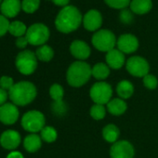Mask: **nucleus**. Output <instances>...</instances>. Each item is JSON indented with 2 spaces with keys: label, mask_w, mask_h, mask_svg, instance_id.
<instances>
[{
  "label": "nucleus",
  "mask_w": 158,
  "mask_h": 158,
  "mask_svg": "<svg viewBox=\"0 0 158 158\" xmlns=\"http://www.w3.org/2000/svg\"><path fill=\"white\" fill-rule=\"evenodd\" d=\"M130 10L139 15L148 13L152 7V0H131L130 2Z\"/></svg>",
  "instance_id": "6ab92c4d"
},
{
  "label": "nucleus",
  "mask_w": 158,
  "mask_h": 158,
  "mask_svg": "<svg viewBox=\"0 0 158 158\" xmlns=\"http://www.w3.org/2000/svg\"><path fill=\"white\" fill-rule=\"evenodd\" d=\"M1 3H2V0H0V5H1Z\"/></svg>",
  "instance_id": "ea45409f"
},
{
  "label": "nucleus",
  "mask_w": 158,
  "mask_h": 158,
  "mask_svg": "<svg viewBox=\"0 0 158 158\" xmlns=\"http://www.w3.org/2000/svg\"><path fill=\"white\" fill-rule=\"evenodd\" d=\"M49 95L54 102H61L64 96L63 88L59 84H53L49 89Z\"/></svg>",
  "instance_id": "cd10ccee"
},
{
  "label": "nucleus",
  "mask_w": 158,
  "mask_h": 158,
  "mask_svg": "<svg viewBox=\"0 0 158 158\" xmlns=\"http://www.w3.org/2000/svg\"><path fill=\"white\" fill-rule=\"evenodd\" d=\"M119 135H120V130L115 125L109 124L105 126L102 129V137L107 142L114 144L118 140Z\"/></svg>",
  "instance_id": "4be33fe9"
},
{
  "label": "nucleus",
  "mask_w": 158,
  "mask_h": 158,
  "mask_svg": "<svg viewBox=\"0 0 158 158\" xmlns=\"http://www.w3.org/2000/svg\"><path fill=\"white\" fill-rule=\"evenodd\" d=\"M37 90L35 86L29 81L15 83L9 91V98L17 106H25L31 103L36 97Z\"/></svg>",
  "instance_id": "f03ea898"
},
{
  "label": "nucleus",
  "mask_w": 158,
  "mask_h": 158,
  "mask_svg": "<svg viewBox=\"0 0 158 158\" xmlns=\"http://www.w3.org/2000/svg\"><path fill=\"white\" fill-rule=\"evenodd\" d=\"M91 73L94 78L98 80H104L110 75V67L103 62H99L92 67Z\"/></svg>",
  "instance_id": "5701e85b"
},
{
  "label": "nucleus",
  "mask_w": 158,
  "mask_h": 158,
  "mask_svg": "<svg viewBox=\"0 0 158 158\" xmlns=\"http://www.w3.org/2000/svg\"><path fill=\"white\" fill-rule=\"evenodd\" d=\"M7 158H24V157L22 152H17V151H12L8 154Z\"/></svg>",
  "instance_id": "58836bf2"
},
{
  "label": "nucleus",
  "mask_w": 158,
  "mask_h": 158,
  "mask_svg": "<svg viewBox=\"0 0 158 158\" xmlns=\"http://www.w3.org/2000/svg\"><path fill=\"white\" fill-rule=\"evenodd\" d=\"M135 150L127 140H117L110 149L111 158H133Z\"/></svg>",
  "instance_id": "9d476101"
},
{
  "label": "nucleus",
  "mask_w": 158,
  "mask_h": 158,
  "mask_svg": "<svg viewBox=\"0 0 158 158\" xmlns=\"http://www.w3.org/2000/svg\"><path fill=\"white\" fill-rule=\"evenodd\" d=\"M50 35L49 29L43 23H34L28 27L26 32V38L29 44L33 46H43L48 40Z\"/></svg>",
  "instance_id": "0eeeda50"
},
{
  "label": "nucleus",
  "mask_w": 158,
  "mask_h": 158,
  "mask_svg": "<svg viewBox=\"0 0 158 158\" xmlns=\"http://www.w3.org/2000/svg\"><path fill=\"white\" fill-rule=\"evenodd\" d=\"M35 55H36L37 60L44 61V62H48V61H50L52 58L54 57V50L52 49L51 47L48 45H43V46H40L36 49Z\"/></svg>",
  "instance_id": "b1692460"
},
{
  "label": "nucleus",
  "mask_w": 158,
  "mask_h": 158,
  "mask_svg": "<svg viewBox=\"0 0 158 158\" xmlns=\"http://www.w3.org/2000/svg\"><path fill=\"white\" fill-rule=\"evenodd\" d=\"M22 10L20 0H3L0 5V11L6 18L16 17Z\"/></svg>",
  "instance_id": "dca6fc26"
},
{
  "label": "nucleus",
  "mask_w": 158,
  "mask_h": 158,
  "mask_svg": "<svg viewBox=\"0 0 158 158\" xmlns=\"http://www.w3.org/2000/svg\"><path fill=\"white\" fill-rule=\"evenodd\" d=\"M23 146L27 152H35L42 146V139L36 133H31L24 138Z\"/></svg>",
  "instance_id": "a211bd4d"
},
{
  "label": "nucleus",
  "mask_w": 158,
  "mask_h": 158,
  "mask_svg": "<svg viewBox=\"0 0 158 158\" xmlns=\"http://www.w3.org/2000/svg\"><path fill=\"white\" fill-rule=\"evenodd\" d=\"M52 110L56 114L60 115L66 112V106L62 101L61 102H55L54 104H52Z\"/></svg>",
  "instance_id": "f704fd0d"
},
{
  "label": "nucleus",
  "mask_w": 158,
  "mask_h": 158,
  "mask_svg": "<svg viewBox=\"0 0 158 158\" xmlns=\"http://www.w3.org/2000/svg\"><path fill=\"white\" fill-rule=\"evenodd\" d=\"M27 27L26 25L20 21H14L12 23H10V28H9V33L10 35H12L13 36L21 37V36H24L26 35L27 32Z\"/></svg>",
  "instance_id": "393cba45"
},
{
  "label": "nucleus",
  "mask_w": 158,
  "mask_h": 158,
  "mask_svg": "<svg viewBox=\"0 0 158 158\" xmlns=\"http://www.w3.org/2000/svg\"><path fill=\"white\" fill-rule=\"evenodd\" d=\"M20 116L17 105L13 103H5L0 107V122L5 125L15 124Z\"/></svg>",
  "instance_id": "9b49d317"
},
{
  "label": "nucleus",
  "mask_w": 158,
  "mask_h": 158,
  "mask_svg": "<svg viewBox=\"0 0 158 158\" xmlns=\"http://www.w3.org/2000/svg\"><path fill=\"white\" fill-rule=\"evenodd\" d=\"M116 38L110 30H99L92 36V45L95 48L102 52H109L116 46Z\"/></svg>",
  "instance_id": "423d86ee"
},
{
  "label": "nucleus",
  "mask_w": 158,
  "mask_h": 158,
  "mask_svg": "<svg viewBox=\"0 0 158 158\" xmlns=\"http://www.w3.org/2000/svg\"><path fill=\"white\" fill-rule=\"evenodd\" d=\"M89 114L91 115V117L95 120H102L105 117L106 114V109L104 107V105L102 104H94L89 111Z\"/></svg>",
  "instance_id": "c85d7f7f"
},
{
  "label": "nucleus",
  "mask_w": 158,
  "mask_h": 158,
  "mask_svg": "<svg viewBox=\"0 0 158 158\" xmlns=\"http://www.w3.org/2000/svg\"><path fill=\"white\" fill-rule=\"evenodd\" d=\"M116 92L120 99L126 100L129 99L134 93V87L128 80H122L118 83L116 87Z\"/></svg>",
  "instance_id": "412c9836"
},
{
  "label": "nucleus",
  "mask_w": 158,
  "mask_h": 158,
  "mask_svg": "<svg viewBox=\"0 0 158 158\" xmlns=\"http://www.w3.org/2000/svg\"><path fill=\"white\" fill-rule=\"evenodd\" d=\"M91 67L84 60L73 62L67 70L66 80L68 84L73 88L82 87L89 82L92 76Z\"/></svg>",
  "instance_id": "7ed1b4c3"
},
{
  "label": "nucleus",
  "mask_w": 158,
  "mask_h": 158,
  "mask_svg": "<svg viewBox=\"0 0 158 158\" xmlns=\"http://www.w3.org/2000/svg\"><path fill=\"white\" fill-rule=\"evenodd\" d=\"M8 98H9V92L0 88V107L6 103Z\"/></svg>",
  "instance_id": "e433bc0d"
},
{
  "label": "nucleus",
  "mask_w": 158,
  "mask_h": 158,
  "mask_svg": "<svg viewBox=\"0 0 158 158\" xmlns=\"http://www.w3.org/2000/svg\"><path fill=\"white\" fill-rule=\"evenodd\" d=\"M29 44L26 36H21V37H18L17 40H16V46L19 48H25L27 47V45Z\"/></svg>",
  "instance_id": "c9c22d12"
},
{
  "label": "nucleus",
  "mask_w": 158,
  "mask_h": 158,
  "mask_svg": "<svg viewBox=\"0 0 158 158\" xmlns=\"http://www.w3.org/2000/svg\"><path fill=\"white\" fill-rule=\"evenodd\" d=\"M14 84L15 83L13 81L12 77L3 75L1 78H0V88L6 91H10L11 89V88L14 86Z\"/></svg>",
  "instance_id": "2f4dec72"
},
{
  "label": "nucleus",
  "mask_w": 158,
  "mask_h": 158,
  "mask_svg": "<svg viewBox=\"0 0 158 158\" xmlns=\"http://www.w3.org/2000/svg\"><path fill=\"white\" fill-rule=\"evenodd\" d=\"M89 95L91 100L96 104H107L113 96V89L112 87L105 82H97L90 89Z\"/></svg>",
  "instance_id": "6e6552de"
},
{
  "label": "nucleus",
  "mask_w": 158,
  "mask_h": 158,
  "mask_svg": "<svg viewBox=\"0 0 158 158\" xmlns=\"http://www.w3.org/2000/svg\"><path fill=\"white\" fill-rule=\"evenodd\" d=\"M117 49L124 54H130L135 52L139 48L138 38L131 34H125L119 36L116 42Z\"/></svg>",
  "instance_id": "f8f14e48"
},
{
  "label": "nucleus",
  "mask_w": 158,
  "mask_h": 158,
  "mask_svg": "<svg viewBox=\"0 0 158 158\" xmlns=\"http://www.w3.org/2000/svg\"><path fill=\"white\" fill-rule=\"evenodd\" d=\"M120 21L125 24H129L133 22V12L129 10H123L119 14Z\"/></svg>",
  "instance_id": "72a5a7b5"
},
{
  "label": "nucleus",
  "mask_w": 158,
  "mask_h": 158,
  "mask_svg": "<svg viewBox=\"0 0 158 158\" xmlns=\"http://www.w3.org/2000/svg\"><path fill=\"white\" fill-rule=\"evenodd\" d=\"M83 17L79 10L73 6H66L59 12L55 20V26L58 31L69 34L81 25Z\"/></svg>",
  "instance_id": "f257e3e1"
},
{
  "label": "nucleus",
  "mask_w": 158,
  "mask_h": 158,
  "mask_svg": "<svg viewBox=\"0 0 158 158\" xmlns=\"http://www.w3.org/2000/svg\"><path fill=\"white\" fill-rule=\"evenodd\" d=\"M143 84L148 89H155L158 86V80L153 74L148 73L143 77Z\"/></svg>",
  "instance_id": "7c9ffc66"
},
{
  "label": "nucleus",
  "mask_w": 158,
  "mask_h": 158,
  "mask_svg": "<svg viewBox=\"0 0 158 158\" xmlns=\"http://www.w3.org/2000/svg\"><path fill=\"white\" fill-rule=\"evenodd\" d=\"M40 137L41 139L48 143L54 142L57 139L58 137V133L56 131V129L53 127H49V126H46L41 131H40Z\"/></svg>",
  "instance_id": "a878e982"
},
{
  "label": "nucleus",
  "mask_w": 158,
  "mask_h": 158,
  "mask_svg": "<svg viewBox=\"0 0 158 158\" xmlns=\"http://www.w3.org/2000/svg\"><path fill=\"white\" fill-rule=\"evenodd\" d=\"M127 109V105L126 102L120 98L112 99L107 103V110L113 115H121Z\"/></svg>",
  "instance_id": "aec40b11"
},
{
  "label": "nucleus",
  "mask_w": 158,
  "mask_h": 158,
  "mask_svg": "<svg viewBox=\"0 0 158 158\" xmlns=\"http://www.w3.org/2000/svg\"><path fill=\"white\" fill-rule=\"evenodd\" d=\"M10 24V23L8 20V18H6L2 14H0V37H2L9 32Z\"/></svg>",
  "instance_id": "473e14b6"
},
{
  "label": "nucleus",
  "mask_w": 158,
  "mask_h": 158,
  "mask_svg": "<svg viewBox=\"0 0 158 158\" xmlns=\"http://www.w3.org/2000/svg\"><path fill=\"white\" fill-rule=\"evenodd\" d=\"M15 64L21 73L25 75L32 74L37 68L36 55L35 52L28 49L21 51L16 57Z\"/></svg>",
  "instance_id": "20e7f679"
},
{
  "label": "nucleus",
  "mask_w": 158,
  "mask_h": 158,
  "mask_svg": "<svg viewBox=\"0 0 158 158\" xmlns=\"http://www.w3.org/2000/svg\"><path fill=\"white\" fill-rule=\"evenodd\" d=\"M46 118L45 115L36 110H32L23 114L22 117V127L24 130L36 133L41 131L46 126Z\"/></svg>",
  "instance_id": "39448f33"
},
{
  "label": "nucleus",
  "mask_w": 158,
  "mask_h": 158,
  "mask_svg": "<svg viewBox=\"0 0 158 158\" xmlns=\"http://www.w3.org/2000/svg\"><path fill=\"white\" fill-rule=\"evenodd\" d=\"M83 24L88 31H97L102 24V16L101 12L96 10H89L83 18Z\"/></svg>",
  "instance_id": "4468645a"
},
{
  "label": "nucleus",
  "mask_w": 158,
  "mask_h": 158,
  "mask_svg": "<svg viewBox=\"0 0 158 158\" xmlns=\"http://www.w3.org/2000/svg\"><path fill=\"white\" fill-rule=\"evenodd\" d=\"M105 59L107 65L114 70H118L122 68L126 62L125 54L117 48H114L107 52Z\"/></svg>",
  "instance_id": "f3484780"
},
{
  "label": "nucleus",
  "mask_w": 158,
  "mask_h": 158,
  "mask_svg": "<svg viewBox=\"0 0 158 158\" xmlns=\"http://www.w3.org/2000/svg\"><path fill=\"white\" fill-rule=\"evenodd\" d=\"M104 1L110 8L115 10H124L130 5L131 0H104Z\"/></svg>",
  "instance_id": "c756f323"
},
{
  "label": "nucleus",
  "mask_w": 158,
  "mask_h": 158,
  "mask_svg": "<svg viewBox=\"0 0 158 158\" xmlns=\"http://www.w3.org/2000/svg\"><path fill=\"white\" fill-rule=\"evenodd\" d=\"M51 1L56 5V6H59V7H66L68 6L70 0H51Z\"/></svg>",
  "instance_id": "4c0bfd02"
},
{
  "label": "nucleus",
  "mask_w": 158,
  "mask_h": 158,
  "mask_svg": "<svg viewBox=\"0 0 158 158\" xmlns=\"http://www.w3.org/2000/svg\"><path fill=\"white\" fill-rule=\"evenodd\" d=\"M126 68L127 72L135 77H144L150 71L148 61L139 56H133L129 58L126 63Z\"/></svg>",
  "instance_id": "1a4fd4ad"
},
{
  "label": "nucleus",
  "mask_w": 158,
  "mask_h": 158,
  "mask_svg": "<svg viewBox=\"0 0 158 158\" xmlns=\"http://www.w3.org/2000/svg\"><path fill=\"white\" fill-rule=\"evenodd\" d=\"M39 6L40 0H23L22 1V10L28 14L35 12Z\"/></svg>",
  "instance_id": "bb28decb"
},
{
  "label": "nucleus",
  "mask_w": 158,
  "mask_h": 158,
  "mask_svg": "<svg viewBox=\"0 0 158 158\" xmlns=\"http://www.w3.org/2000/svg\"><path fill=\"white\" fill-rule=\"evenodd\" d=\"M21 135L18 131L9 129L4 131L0 136V144L6 150H15L21 144Z\"/></svg>",
  "instance_id": "ddd939ff"
},
{
  "label": "nucleus",
  "mask_w": 158,
  "mask_h": 158,
  "mask_svg": "<svg viewBox=\"0 0 158 158\" xmlns=\"http://www.w3.org/2000/svg\"><path fill=\"white\" fill-rule=\"evenodd\" d=\"M71 54L79 60H87L91 53L89 46L82 40H74L70 46Z\"/></svg>",
  "instance_id": "2eb2a0df"
}]
</instances>
